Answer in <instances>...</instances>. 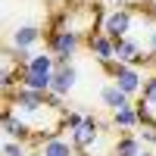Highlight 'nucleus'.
I'll list each match as a JSON object with an SVG mask.
<instances>
[{"mask_svg":"<svg viewBox=\"0 0 156 156\" xmlns=\"http://www.w3.org/2000/svg\"><path fill=\"white\" fill-rule=\"evenodd\" d=\"M106 72L112 75V84H119L128 97L140 94V87H144V81H140V72L134 66H125V62H109Z\"/></svg>","mask_w":156,"mask_h":156,"instance_id":"4","label":"nucleus"},{"mask_svg":"<svg viewBox=\"0 0 156 156\" xmlns=\"http://www.w3.org/2000/svg\"><path fill=\"white\" fill-rule=\"evenodd\" d=\"M84 125V115H78V112H62V128H69V131H75V128H81Z\"/></svg>","mask_w":156,"mask_h":156,"instance_id":"20","label":"nucleus"},{"mask_svg":"<svg viewBox=\"0 0 156 156\" xmlns=\"http://www.w3.org/2000/svg\"><path fill=\"white\" fill-rule=\"evenodd\" d=\"M100 31L109 34L112 41H119V37H131V31H134V9L119 6L115 12H109V16L103 19V28Z\"/></svg>","mask_w":156,"mask_h":156,"instance_id":"3","label":"nucleus"},{"mask_svg":"<svg viewBox=\"0 0 156 156\" xmlns=\"http://www.w3.org/2000/svg\"><path fill=\"white\" fill-rule=\"evenodd\" d=\"M97 137H100V122L94 119V115H84V125L75 128V131H69V140L75 144L78 153H87L90 147L97 144Z\"/></svg>","mask_w":156,"mask_h":156,"instance_id":"7","label":"nucleus"},{"mask_svg":"<svg viewBox=\"0 0 156 156\" xmlns=\"http://www.w3.org/2000/svg\"><path fill=\"white\" fill-rule=\"evenodd\" d=\"M75 78H78V72L72 69V62H56V69H53V94H59V97H66L69 90L75 87Z\"/></svg>","mask_w":156,"mask_h":156,"instance_id":"9","label":"nucleus"},{"mask_svg":"<svg viewBox=\"0 0 156 156\" xmlns=\"http://www.w3.org/2000/svg\"><path fill=\"white\" fill-rule=\"evenodd\" d=\"M112 156H140V137L122 134L119 144H115V153H112Z\"/></svg>","mask_w":156,"mask_h":156,"instance_id":"14","label":"nucleus"},{"mask_svg":"<svg viewBox=\"0 0 156 156\" xmlns=\"http://www.w3.org/2000/svg\"><path fill=\"white\" fill-rule=\"evenodd\" d=\"M140 100L150 103V106H156V75L144 81V87H140Z\"/></svg>","mask_w":156,"mask_h":156,"instance_id":"19","label":"nucleus"},{"mask_svg":"<svg viewBox=\"0 0 156 156\" xmlns=\"http://www.w3.org/2000/svg\"><path fill=\"white\" fill-rule=\"evenodd\" d=\"M150 3H153V6H156V0H150Z\"/></svg>","mask_w":156,"mask_h":156,"instance_id":"25","label":"nucleus"},{"mask_svg":"<svg viewBox=\"0 0 156 156\" xmlns=\"http://www.w3.org/2000/svg\"><path fill=\"white\" fill-rule=\"evenodd\" d=\"M3 134L9 140H22V144H28V140H37L31 134V125L25 115H19L12 106H3Z\"/></svg>","mask_w":156,"mask_h":156,"instance_id":"5","label":"nucleus"},{"mask_svg":"<svg viewBox=\"0 0 156 156\" xmlns=\"http://www.w3.org/2000/svg\"><path fill=\"white\" fill-rule=\"evenodd\" d=\"M37 153H41V156H78L75 144H72V140H66L62 134H53V137L41 140V150H37Z\"/></svg>","mask_w":156,"mask_h":156,"instance_id":"11","label":"nucleus"},{"mask_svg":"<svg viewBox=\"0 0 156 156\" xmlns=\"http://www.w3.org/2000/svg\"><path fill=\"white\" fill-rule=\"evenodd\" d=\"M153 56H144V47H140L134 37H119L115 41V62H125V66H140V62H150Z\"/></svg>","mask_w":156,"mask_h":156,"instance_id":"8","label":"nucleus"},{"mask_svg":"<svg viewBox=\"0 0 156 156\" xmlns=\"http://www.w3.org/2000/svg\"><path fill=\"white\" fill-rule=\"evenodd\" d=\"M28 156H41V153H28Z\"/></svg>","mask_w":156,"mask_h":156,"instance_id":"24","label":"nucleus"},{"mask_svg":"<svg viewBox=\"0 0 156 156\" xmlns=\"http://www.w3.org/2000/svg\"><path fill=\"white\" fill-rule=\"evenodd\" d=\"M84 41H87V50L94 53V59L100 62L103 69H106L109 62H115V41H112L109 34H103V31H94L90 37H84Z\"/></svg>","mask_w":156,"mask_h":156,"instance_id":"6","label":"nucleus"},{"mask_svg":"<svg viewBox=\"0 0 156 156\" xmlns=\"http://www.w3.org/2000/svg\"><path fill=\"white\" fill-rule=\"evenodd\" d=\"M112 125L115 128H134V125H140V119H137V112H134V106L131 109H119V112H112Z\"/></svg>","mask_w":156,"mask_h":156,"instance_id":"16","label":"nucleus"},{"mask_svg":"<svg viewBox=\"0 0 156 156\" xmlns=\"http://www.w3.org/2000/svg\"><path fill=\"white\" fill-rule=\"evenodd\" d=\"M6 106H12L19 115H34V112H53L47 106V94H41V90H31V87H16V90H9L6 94Z\"/></svg>","mask_w":156,"mask_h":156,"instance_id":"1","label":"nucleus"},{"mask_svg":"<svg viewBox=\"0 0 156 156\" xmlns=\"http://www.w3.org/2000/svg\"><path fill=\"white\" fill-rule=\"evenodd\" d=\"M140 156H156V153L153 150H140Z\"/></svg>","mask_w":156,"mask_h":156,"instance_id":"23","label":"nucleus"},{"mask_svg":"<svg viewBox=\"0 0 156 156\" xmlns=\"http://www.w3.org/2000/svg\"><path fill=\"white\" fill-rule=\"evenodd\" d=\"M0 153H3V156H28V150H25V144H22V140H3V147H0Z\"/></svg>","mask_w":156,"mask_h":156,"instance_id":"18","label":"nucleus"},{"mask_svg":"<svg viewBox=\"0 0 156 156\" xmlns=\"http://www.w3.org/2000/svg\"><path fill=\"white\" fill-rule=\"evenodd\" d=\"M150 56L156 59V25H153V31H150Z\"/></svg>","mask_w":156,"mask_h":156,"instance_id":"22","label":"nucleus"},{"mask_svg":"<svg viewBox=\"0 0 156 156\" xmlns=\"http://www.w3.org/2000/svg\"><path fill=\"white\" fill-rule=\"evenodd\" d=\"M41 41V28L37 25H22V28L12 31V50H19V53H31V47Z\"/></svg>","mask_w":156,"mask_h":156,"instance_id":"10","label":"nucleus"},{"mask_svg":"<svg viewBox=\"0 0 156 156\" xmlns=\"http://www.w3.org/2000/svg\"><path fill=\"white\" fill-rule=\"evenodd\" d=\"M134 112H137V119H140V125H156V115H153V106L150 103H134Z\"/></svg>","mask_w":156,"mask_h":156,"instance_id":"17","label":"nucleus"},{"mask_svg":"<svg viewBox=\"0 0 156 156\" xmlns=\"http://www.w3.org/2000/svg\"><path fill=\"white\" fill-rule=\"evenodd\" d=\"M19 84H22V87H31V90H41V94H47V90L53 87V72H28V69H22Z\"/></svg>","mask_w":156,"mask_h":156,"instance_id":"13","label":"nucleus"},{"mask_svg":"<svg viewBox=\"0 0 156 156\" xmlns=\"http://www.w3.org/2000/svg\"><path fill=\"white\" fill-rule=\"evenodd\" d=\"M25 69H28V72H53L56 69V56L53 53H34Z\"/></svg>","mask_w":156,"mask_h":156,"instance_id":"15","label":"nucleus"},{"mask_svg":"<svg viewBox=\"0 0 156 156\" xmlns=\"http://www.w3.org/2000/svg\"><path fill=\"white\" fill-rule=\"evenodd\" d=\"M140 140H147V144H156V125H144V131H140Z\"/></svg>","mask_w":156,"mask_h":156,"instance_id":"21","label":"nucleus"},{"mask_svg":"<svg viewBox=\"0 0 156 156\" xmlns=\"http://www.w3.org/2000/svg\"><path fill=\"white\" fill-rule=\"evenodd\" d=\"M100 100L106 103L112 112H119V109H131V106H134V103H131V97H128L119 84H106V87L100 90Z\"/></svg>","mask_w":156,"mask_h":156,"instance_id":"12","label":"nucleus"},{"mask_svg":"<svg viewBox=\"0 0 156 156\" xmlns=\"http://www.w3.org/2000/svg\"><path fill=\"white\" fill-rule=\"evenodd\" d=\"M47 44H50V53L56 56V62H72L75 50L81 47V34H75V31H50Z\"/></svg>","mask_w":156,"mask_h":156,"instance_id":"2","label":"nucleus"}]
</instances>
